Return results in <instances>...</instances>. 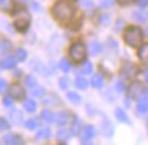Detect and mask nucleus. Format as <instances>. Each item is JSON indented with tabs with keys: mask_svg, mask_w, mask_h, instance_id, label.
<instances>
[{
	"mask_svg": "<svg viewBox=\"0 0 148 145\" xmlns=\"http://www.w3.org/2000/svg\"><path fill=\"white\" fill-rule=\"evenodd\" d=\"M52 12H53V16L57 19L58 22L65 23L72 19V16L75 14V8H73L69 3H67V1L58 0L57 3L53 5Z\"/></svg>",
	"mask_w": 148,
	"mask_h": 145,
	"instance_id": "obj_1",
	"label": "nucleus"
},
{
	"mask_svg": "<svg viewBox=\"0 0 148 145\" xmlns=\"http://www.w3.org/2000/svg\"><path fill=\"white\" fill-rule=\"evenodd\" d=\"M124 39L129 46L136 48V46L140 45V42L143 39V31L136 26H130V27L126 29L125 34H124Z\"/></svg>",
	"mask_w": 148,
	"mask_h": 145,
	"instance_id": "obj_2",
	"label": "nucleus"
},
{
	"mask_svg": "<svg viewBox=\"0 0 148 145\" xmlns=\"http://www.w3.org/2000/svg\"><path fill=\"white\" fill-rule=\"evenodd\" d=\"M69 56L71 59L75 61V63H80L83 61V59L86 57V48L83 44L80 42H76L69 48Z\"/></svg>",
	"mask_w": 148,
	"mask_h": 145,
	"instance_id": "obj_3",
	"label": "nucleus"
},
{
	"mask_svg": "<svg viewBox=\"0 0 148 145\" xmlns=\"http://www.w3.org/2000/svg\"><path fill=\"white\" fill-rule=\"evenodd\" d=\"M10 96L15 100H21V99H23V96H25V90H23L21 86H18V84H14V86H11V88H10Z\"/></svg>",
	"mask_w": 148,
	"mask_h": 145,
	"instance_id": "obj_4",
	"label": "nucleus"
},
{
	"mask_svg": "<svg viewBox=\"0 0 148 145\" xmlns=\"http://www.w3.org/2000/svg\"><path fill=\"white\" fill-rule=\"evenodd\" d=\"M15 29L18 31H26L29 26H30V18L29 16H23V18H18L15 20Z\"/></svg>",
	"mask_w": 148,
	"mask_h": 145,
	"instance_id": "obj_5",
	"label": "nucleus"
},
{
	"mask_svg": "<svg viewBox=\"0 0 148 145\" xmlns=\"http://www.w3.org/2000/svg\"><path fill=\"white\" fill-rule=\"evenodd\" d=\"M136 72H137V68H136L133 64H130V63L125 64V65L122 67V69H121V75L124 77H126V79L133 77L136 75Z\"/></svg>",
	"mask_w": 148,
	"mask_h": 145,
	"instance_id": "obj_6",
	"label": "nucleus"
},
{
	"mask_svg": "<svg viewBox=\"0 0 148 145\" xmlns=\"http://www.w3.org/2000/svg\"><path fill=\"white\" fill-rule=\"evenodd\" d=\"M94 126H91V125H88V126H86V129L83 130V136H82V144H91V138L94 137Z\"/></svg>",
	"mask_w": 148,
	"mask_h": 145,
	"instance_id": "obj_7",
	"label": "nucleus"
},
{
	"mask_svg": "<svg viewBox=\"0 0 148 145\" xmlns=\"http://www.w3.org/2000/svg\"><path fill=\"white\" fill-rule=\"evenodd\" d=\"M3 140H4L5 144H8V145H16V144H22V142H23L22 138H21L18 134H12V133L5 134Z\"/></svg>",
	"mask_w": 148,
	"mask_h": 145,
	"instance_id": "obj_8",
	"label": "nucleus"
},
{
	"mask_svg": "<svg viewBox=\"0 0 148 145\" xmlns=\"http://www.w3.org/2000/svg\"><path fill=\"white\" fill-rule=\"evenodd\" d=\"M128 94H129V98H137L141 94V86L140 83H133L130 84L129 90H128Z\"/></svg>",
	"mask_w": 148,
	"mask_h": 145,
	"instance_id": "obj_9",
	"label": "nucleus"
},
{
	"mask_svg": "<svg viewBox=\"0 0 148 145\" xmlns=\"http://www.w3.org/2000/svg\"><path fill=\"white\" fill-rule=\"evenodd\" d=\"M137 111L140 114H144L148 111V96H141L139 99V103H137Z\"/></svg>",
	"mask_w": 148,
	"mask_h": 145,
	"instance_id": "obj_10",
	"label": "nucleus"
},
{
	"mask_svg": "<svg viewBox=\"0 0 148 145\" xmlns=\"http://www.w3.org/2000/svg\"><path fill=\"white\" fill-rule=\"evenodd\" d=\"M69 121V113L68 111H61L56 115V122L60 125V126H64L65 123Z\"/></svg>",
	"mask_w": 148,
	"mask_h": 145,
	"instance_id": "obj_11",
	"label": "nucleus"
},
{
	"mask_svg": "<svg viewBox=\"0 0 148 145\" xmlns=\"http://www.w3.org/2000/svg\"><path fill=\"white\" fill-rule=\"evenodd\" d=\"M15 65H16V61L12 57H7V59L1 60V63H0V67L3 69H12L15 68Z\"/></svg>",
	"mask_w": 148,
	"mask_h": 145,
	"instance_id": "obj_12",
	"label": "nucleus"
},
{
	"mask_svg": "<svg viewBox=\"0 0 148 145\" xmlns=\"http://www.w3.org/2000/svg\"><path fill=\"white\" fill-rule=\"evenodd\" d=\"M139 59L141 60L143 63L148 64V44H144L139 49Z\"/></svg>",
	"mask_w": 148,
	"mask_h": 145,
	"instance_id": "obj_13",
	"label": "nucleus"
},
{
	"mask_svg": "<svg viewBox=\"0 0 148 145\" xmlns=\"http://www.w3.org/2000/svg\"><path fill=\"white\" fill-rule=\"evenodd\" d=\"M23 107H25V110L29 111V113H34L37 110V103L33 99H26L23 102Z\"/></svg>",
	"mask_w": 148,
	"mask_h": 145,
	"instance_id": "obj_14",
	"label": "nucleus"
},
{
	"mask_svg": "<svg viewBox=\"0 0 148 145\" xmlns=\"http://www.w3.org/2000/svg\"><path fill=\"white\" fill-rule=\"evenodd\" d=\"M41 118L45 121V122H54L56 121V115H54L50 110H44L41 113Z\"/></svg>",
	"mask_w": 148,
	"mask_h": 145,
	"instance_id": "obj_15",
	"label": "nucleus"
},
{
	"mask_svg": "<svg viewBox=\"0 0 148 145\" xmlns=\"http://www.w3.org/2000/svg\"><path fill=\"white\" fill-rule=\"evenodd\" d=\"M88 50H90V54L97 56V54L101 53V50H102V45H101L99 42H91L90 45H88Z\"/></svg>",
	"mask_w": 148,
	"mask_h": 145,
	"instance_id": "obj_16",
	"label": "nucleus"
},
{
	"mask_svg": "<svg viewBox=\"0 0 148 145\" xmlns=\"http://www.w3.org/2000/svg\"><path fill=\"white\" fill-rule=\"evenodd\" d=\"M10 117L12 119V122L15 125H19V123H22V113L19 111V110H12L11 113H10Z\"/></svg>",
	"mask_w": 148,
	"mask_h": 145,
	"instance_id": "obj_17",
	"label": "nucleus"
},
{
	"mask_svg": "<svg viewBox=\"0 0 148 145\" xmlns=\"http://www.w3.org/2000/svg\"><path fill=\"white\" fill-rule=\"evenodd\" d=\"M91 84H92V87H94V88H101V87L103 86V77H102V75H99V73L94 75V76H92V80H91Z\"/></svg>",
	"mask_w": 148,
	"mask_h": 145,
	"instance_id": "obj_18",
	"label": "nucleus"
},
{
	"mask_svg": "<svg viewBox=\"0 0 148 145\" xmlns=\"http://www.w3.org/2000/svg\"><path fill=\"white\" fill-rule=\"evenodd\" d=\"M10 50H11V42L4 38H0V53H7Z\"/></svg>",
	"mask_w": 148,
	"mask_h": 145,
	"instance_id": "obj_19",
	"label": "nucleus"
},
{
	"mask_svg": "<svg viewBox=\"0 0 148 145\" xmlns=\"http://www.w3.org/2000/svg\"><path fill=\"white\" fill-rule=\"evenodd\" d=\"M114 114H116V118L118 119V121H121V122H126V123H129V119H128V117H126V114L124 113V110H122V109H116Z\"/></svg>",
	"mask_w": 148,
	"mask_h": 145,
	"instance_id": "obj_20",
	"label": "nucleus"
},
{
	"mask_svg": "<svg viewBox=\"0 0 148 145\" xmlns=\"http://www.w3.org/2000/svg\"><path fill=\"white\" fill-rule=\"evenodd\" d=\"M67 98L69 102H72L73 104H77V103H80L82 102V98L79 94H76V92H68L67 94Z\"/></svg>",
	"mask_w": 148,
	"mask_h": 145,
	"instance_id": "obj_21",
	"label": "nucleus"
},
{
	"mask_svg": "<svg viewBox=\"0 0 148 145\" xmlns=\"http://www.w3.org/2000/svg\"><path fill=\"white\" fill-rule=\"evenodd\" d=\"M50 137V129L45 127V129H40V131H37L36 138L37 140H42V138H48Z\"/></svg>",
	"mask_w": 148,
	"mask_h": 145,
	"instance_id": "obj_22",
	"label": "nucleus"
},
{
	"mask_svg": "<svg viewBox=\"0 0 148 145\" xmlns=\"http://www.w3.org/2000/svg\"><path fill=\"white\" fill-rule=\"evenodd\" d=\"M27 59V53L25 49H18L15 52V60H18V61H25Z\"/></svg>",
	"mask_w": 148,
	"mask_h": 145,
	"instance_id": "obj_23",
	"label": "nucleus"
},
{
	"mask_svg": "<svg viewBox=\"0 0 148 145\" xmlns=\"http://www.w3.org/2000/svg\"><path fill=\"white\" fill-rule=\"evenodd\" d=\"M80 127H82V122L79 121V119H75V122H73V125H72L71 133L73 134V136H77V134H79V130H80Z\"/></svg>",
	"mask_w": 148,
	"mask_h": 145,
	"instance_id": "obj_24",
	"label": "nucleus"
},
{
	"mask_svg": "<svg viewBox=\"0 0 148 145\" xmlns=\"http://www.w3.org/2000/svg\"><path fill=\"white\" fill-rule=\"evenodd\" d=\"M75 84H76L77 88H80V90H86L88 83H87V80H86V79H83V77H77L76 82H75Z\"/></svg>",
	"mask_w": 148,
	"mask_h": 145,
	"instance_id": "obj_25",
	"label": "nucleus"
},
{
	"mask_svg": "<svg viewBox=\"0 0 148 145\" xmlns=\"http://www.w3.org/2000/svg\"><path fill=\"white\" fill-rule=\"evenodd\" d=\"M82 72H83V75H91V73H92V65H91V63L86 61V63L83 64Z\"/></svg>",
	"mask_w": 148,
	"mask_h": 145,
	"instance_id": "obj_26",
	"label": "nucleus"
},
{
	"mask_svg": "<svg viewBox=\"0 0 148 145\" xmlns=\"http://www.w3.org/2000/svg\"><path fill=\"white\" fill-rule=\"evenodd\" d=\"M68 136H69V133H68L67 129H60V130L57 131V138L60 141H61V140H67Z\"/></svg>",
	"mask_w": 148,
	"mask_h": 145,
	"instance_id": "obj_27",
	"label": "nucleus"
},
{
	"mask_svg": "<svg viewBox=\"0 0 148 145\" xmlns=\"http://www.w3.org/2000/svg\"><path fill=\"white\" fill-rule=\"evenodd\" d=\"M26 127L27 129H30V130H33V129H36L37 126H38V121L37 119H34V118H32V119H29V121H26Z\"/></svg>",
	"mask_w": 148,
	"mask_h": 145,
	"instance_id": "obj_28",
	"label": "nucleus"
},
{
	"mask_svg": "<svg viewBox=\"0 0 148 145\" xmlns=\"http://www.w3.org/2000/svg\"><path fill=\"white\" fill-rule=\"evenodd\" d=\"M60 68H61V71H64V72H68V71L71 69V64L68 63V60L63 59L60 61Z\"/></svg>",
	"mask_w": 148,
	"mask_h": 145,
	"instance_id": "obj_29",
	"label": "nucleus"
},
{
	"mask_svg": "<svg viewBox=\"0 0 148 145\" xmlns=\"http://www.w3.org/2000/svg\"><path fill=\"white\" fill-rule=\"evenodd\" d=\"M32 94L34 96H42L44 94H45V90L42 88V87H37L36 86V88L33 87V91H32Z\"/></svg>",
	"mask_w": 148,
	"mask_h": 145,
	"instance_id": "obj_30",
	"label": "nucleus"
},
{
	"mask_svg": "<svg viewBox=\"0 0 148 145\" xmlns=\"http://www.w3.org/2000/svg\"><path fill=\"white\" fill-rule=\"evenodd\" d=\"M7 129H10V123L7 122V119L0 118V133H1V131H4V130H7Z\"/></svg>",
	"mask_w": 148,
	"mask_h": 145,
	"instance_id": "obj_31",
	"label": "nucleus"
},
{
	"mask_svg": "<svg viewBox=\"0 0 148 145\" xmlns=\"http://www.w3.org/2000/svg\"><path fill=\"white\" fill-rule=\"evenodd\" d=\"M26 84L29 87H36L37 86V80H36V77H33V76H27L26 77Z\"/></svg>",
	"mask_w": 148,
	"mask_h": 145,
	"instance_id": "obj_32",
	"label": "nucleus"
},
{
	"mask_svg": "<svg viewBox=\"0 0 148 145\" xmlns=\"http://www.w3.org/2000/svg\"><path fill=\"white\" fill-rule=\"evenodd\" d=\"M5 90H7V82L0 79V94H4Z\"/></svg>",
	"mask_w": 148,
	"mask_h": 145,
	"instance_id": "obj_33",
	"label": "nucleus"
},
{
	"mask_svg": "<svg viewBox=\"0 0 148 145\" xmlns=\"http://www.w3.org/2000/svg\"><path fill=\"white\" fill-rule=\"evenodd\" d=\"M116 90L118 91V92H122V91L125 90V84H124V82H121V80L117 82L116 83Z\"/></svg>",
	"mask_w": 148,
	"mask_h": 145,
	"instance_id": "obj_34",
	"label": "nucleus"
},
{
	"mask_svg": "<svg viewBox=\"0 0 148 145\" xmlns=\"http://www.w3.org/2000/svg\"><path fill=\"white\" fill-rule=\"evenodd\" d=\"M3 104L7 106V107H11V104H12V98H11V96L4 98V99H3Z\"/></svg>",
	"mask_w": 148,
	"mask_h": 145,
	"instance_id": "obj_35",
	"label": "nucleus"
},
{
	"mask_svg": "<svg viewBox=\"0 0 148 145\" xmlns=\"http://www.w3.org/2000/svg\"><path fill=\"white\" fill-rule=\"evenodd\" d=\"M118 1V4H121V5H129L130 3H133L135 0H117Z\"/></svg>",
	"mask_w": 148,
	"mask_h": 145,
	"instance_id": "obj_36",
	"label": "nucleus"
},
{
	"mask_svg": "<svg viewBox=\"0 0 148 145\" xmlns=\"http://www.w3.org/2000/svg\"><path fill=\"white\" fill-rule=\"evenodd\" d=\"M133 16H135L136 19H139V22H144V20H145V16H144L143 14H137V12H136Z\"/></svg>",
	"mask_w": 148,
	"mask_h": 145,
	"instance_id": "obj_37",
	"label": "nucleus"
},
{
	"mask_svg": "<svg viewBox=\"0 0 148 145\" xmlns=\"http://www.w3.org/2000/svg\"><path fill=\"white\" fill-rule=\"evenodd\" d=\"M60 88H61V90H65V88H67V80H65V79H61V80H60Z\"/></svg>",
	"mask_w": 148,
	"mask_h": 145,
	"instance_id": "obj_38",
	"label": "nucleus"
},
{
	"mask_svg": "<svg viewBox=\"0 0 148 145\" xmlns=\"http://www.w3.org/2000/svg\"><path fill=\"white\" fill-rule=\"evenodd\" d=\"M137 4L140 7H147L148 5V0H137Z\"/></svg>",
	"mask_w": 148,
	"mask_h": 145,
	"instance_id": "obj_39",
	"label": "nucleus"
},
{
	"mask_svg": "<svg viewBox=\"0 0 148 145\" xmlns=\"http://www.w3.org/2000/svg\"><path fill=\"white\" fill-rule=\"evenodd\" d=\"M113 4V0H102V5L103 7H108V5Z\"/></svg>",
	"mask_w": 148,
	"mask_h": 145,
	"instance_id": "obj_40",
	"label": "nucleus"
},
{
	"mask_svg": "<svg viewBox=\"0 0 148 145\" xmlns=\"http://www.w3.org/2000/svg\"><path fill=\"white\" fill-rule=\"evenodd\" d=\"M144 79H145V82H148V69H145V72H144Z\"/></svg>",
	"mask_w": 148,
	"mask_h": 145,
	"instance_id": "obj_41",
	"label": "nucleus"
},
{
	"mask_svg": "<svg viewBox=\"0 0 148 145\" xmlns=\"http://www.w3.org/2000/svg\"><path fill=\"white\" fill-rule=\"evenodd\" d=\"M4 1H5V0H0V3H4Z\"/></svg>",
	"mask_w": 148,
	"mask_h": 145,
	"instance_id": "obj_42",
	"label": "nucleus"
},
{
	"mask_svg": "<svg viewBox=\"0 0 148 145\" xmlns=\"http://www.w3.org/2000/svg\"><path fill=\"white\" fill-rule=\"evenodd\" d=\"M147 35H148V29H147Z\"/></svg>",
	"mask_w": 148,
	"mask_h": 145,
	"instance_id": "obj_43",
	"label": "nucleus"
},
{
	"mask_svg": "<svg viewBox=\"0 0 148 145\" xmlns=\"http://www.w3.org/2000/svg\"><path fill=\"white\" fill-rule=\"evenodd\" d=\"M23 1H27V0H23Z\"/></svg>",
	"mask_w": 148,
	"mask_h": 145,
	"instance_id": "obj_44",
	"label": "nucleus"
}]
</instances>
